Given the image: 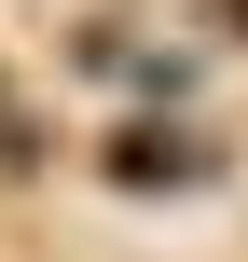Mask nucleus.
<instances>
[{"mask_svg":"<svg viewBox=\"0 0 248 262\" xmlns=\"http://www.w3.org/2000/svg\"><path fill=\"white\" fill-rule=\"evenodd\" d=\"M110 180H138V193H152V180H207V152H193V138H152V124H124V138H110Z\"/></svg>","mask_w":248,"mask_h":262,"instance_id":"obj_1","label":"nucleus"}]
</instances>
